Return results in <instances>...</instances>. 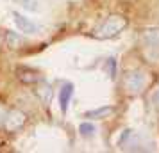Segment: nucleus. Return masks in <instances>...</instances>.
<instances>
[{"instance_id":"7ed1b4c3","label":"nucleus","mask_w":159,"mask_h":153,"mask_svg":"<svg viewBox=\"0 0 159 153\" xmlns=\"http://www.w3.org/2000/svg\"><path fill=\"white\" fill-rule=\"evenodd\" d=\"M122 84H123V89L129 95H139L145 89V86H147V77L139 70H130V71H127L123 75Z\"/></svg>"},{"instance_id":"39448f33","label":"nucleus","mask_w":159,"mask_h":153,"mask_svg":"<svg viewBox=\"0 0 159 153\" xmlns=\"http://www.w3.org/2000/svg\"><path fill=\"white\" fill-rule=\"evenodd\" d=\"M13 22H15L16 29L20 30V32H23V34H36L38 30H39V27H38L30 18L20 15V13H16V11L13 13Z\"/></svg>"},{"instance_id":"1a4fd4ad","label":"nucleus","mask_w":159,"mask_h":153,"mask_svg":"<svg viewBox=\"0 0 159 153\" xmlns=\"http://www.w3.org/2000/svg\"><path fill=\"white\" fill-rule=\"evenodd\" d=\"M16 75H18V79L25 84H36L39 80V75L36 71H32L29 68H18L16 70Z\"/></svg>"},{"instance_id":"423d86ee","label":"nucleus","mask_w":159,"mask_h":153,"mask_svg":"<svg viewBox=\"0 0 159 153\" xmlns=\"http://www.w3.org/2000/svg\"><path fill=\"white\" fill-rule=\"evenodd\" d=\"M34 95L39 98V102L43 103V105H48L52 102V95H54V91H52V86L48 82L45 80H39L36 82V89H34Z\"/></svg>"},{"instance_id":"9b49d317","label":"nucleus","mask_w":159,"mask_h":153,"mask_svg":"<svg viewBox=\"0 0 159 153\" xmlns=\"http://www.w3.org/2000/svg\"><path fill=\"white\" fill-rule=\"evenodd\" d=\"M18 6H22L25 11H30V13H38L39 11V2L38 0H13Z\"/></svg>"},{"instance_id":"9d476101","label":"nucleus","mask_w":159,"mask_h":153,"mask_svg":"<svg viewBox=\"0 0 159 153\" xmlns=\"http://www.w3.org/2000/svg\"><path fill=\"white\" fill-rule=\"evenodd\" d=\"M115 112V107L111 105H106V107H100V109H95V110H88L84 116L89 117V119H104V117L111 116Z\"/></svg>"},{"instance_id":"4468645a","label":"nucleus","mask_w":159,"mask_h":153,"mask_svg":"<svg viewBox=\"0 0 159 153\" xmlns=\"http://www.w3.org/2000/svg\"><path fill=\"white\" fill-rule=\"evenodd\" d=\"M154 102H156V103H159V89H157V93L154 95Z\"/></svg>"},{"instance_id":"f257e3e1","label":"nucleus","mask_w":159,"mask_h":153,"mask_svg":"<svg viewBox=\"0 0 159 153\" xmlns=\"http://www.w3.org/2000/svg\"><path fill=\"white\" fill-rule=\"evenodd\" d=\"M127 25H129V20L123 15H109L100 25L93 29L91 36L95 39H113L127 29Z\"/></svg>"},{"instance_id":"f8f14e48","label":"nucleus","mask_w":159,"mask_h":153,"mask_svg":"<svg viewBox=\"0 0 159 153\" xmlns=\"http://www.w3.org/2000/svg\"><path fill=\"white\" fill-rule=\"evenodd\" d=\"M79 130H80V135H82V137H91L97 128H95V125H91V123H82L79 126Z\"/></svg>"},{"instance_id":"20e7f679","label":"nucleus","mask_w":159,"mask_h":153,"mask_svg":"<svg viewBox=\"0 0 159 153\" xmlns=\"http://www.w3.org/2000/svg\"><path fill=\"white\" fill-rule=\"evenodd\" d=\"M25 123H27V114L20 109H11V110H7V114L4 117L2 128L6 132H16V130H20Z\"/></svg>"},{"instance_id":"f03ea898","label":"nucleus","mask_w":159,"mask_h":153,"mask_svg":"<svg viewBox=\"0 0 159 153\" xmlns=\"http://www.w3.org/2000/svg\"><path fill=\"white\" fill-rule=\"evenodd\" d=\"M143 53L148 62H159V29H147L141 34Z\"/></svg>"},{"instance_id":"6e6552de","label":"nucleus","mask_w":159,"mask_h":153,"mask_svg":"<svg viewBox=\"0 0 159 153\" xmlns=\"http://www.w3.org/2000/svg\"><path fill=\"white\" fill-rule=\"evenodd\" d=\"M4 39H6V45H7L11 50H18V48H22V45L25 43V39H23L18 32H15V30H6Z\"/></svg>"},{"instance_id":"ddd939ff","label":"nucleus","mask_w":159,"mask_h":153,"mask_svg":"<svg viewBox=\"0 0 159 153\" xmlns=\"http://www.w3.org/2000/svg\"><path fill=\"white\" fill-rule=\"evenodd\" d=\"M7 114V109L4 107V105H0V128H2V125H4V117Z\"/></svg>"},{"instance_id":"0eeeda50","label":"nucleus","mask_w":159,"mask_h":153,"mask_svg":"<svg viewBox=\"0 0 159 153\" xmlns=\"http://www.w3.org/2000/svg\"><path fill=\"white\" fill-rule=\"evenodd\" d=\"M72 96H73V86L72 84H65L63 87L59 89V107H61L63 112H66L68 103H70V100H72Z\"/></svg>"}]
</instances>
